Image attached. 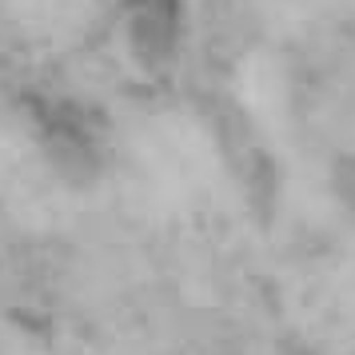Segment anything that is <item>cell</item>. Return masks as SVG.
<instances>
[{
	"label": "cell",
	"instance_id": "1",
	"mask_svg": "<svg viewBox=\"0 0 355 355\" xmlns=\"http://www.w3.org/2000/svg\"><path fill=\"white\" fill-rule=\"evenodd\" d=\"M108 33L116 56L148 80L176 72L192 36V0H112Z\"/></svg>",
	"mask_w": 355,
	"mask_h": 355
}]
</instances>
